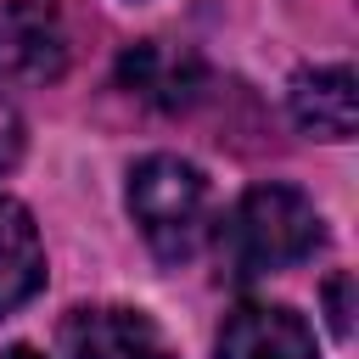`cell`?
<instances>
[{
    "label": "cell",
    "instance_id": "ba28073f",
    "mask_svg": "<svg viewBox=\"0 0 359 359\" xmlns=\"http://www.w3.org/2000/svg\"><path fill=\"white\" fill-rule=\"evenodd\" d=\"M45 286V247L22 202L0 196V314L22 309Z\"/></svg>",
    "mask_w": 359,
    "mask_h": 359
},
{
    "label": "cell",
    "instance_id": "277c9868",
    "mask_svg": "<svg viewBox=\"0 0 359 359\" xmlns=\"http://www.w3.org/2000/svg\"><path fill=\"white\" fill-rule=\"evenodd\" d=\"M67 359H180L140 309H73L62 320Z\"/></svg>",
    "mask_w": 359,
    "mask_h": 359
},
{
    "label": "cell",
    "instance_id": "7a4b0ae2",
    "mask_svg": "<svg viewBox=\"0 0 359 359\" xmlns=\"http://www.w3.org/2000/svg\"><path fill=\"white\" fill-rule=\"evenodd\" d=\"M129 213L163 264H180L208 236V180L185 157H140L129 174Z\"/></svg>",
    "mask_w": 359,
    "mask_h": 359
},
{
    "label": "cell",
    "instance_id": "3957f363",
    "mask_svg": "<svg viewBox=\"0 0 359 359\" xmlns=\"http://www.w3.org/2000/svg\"><path fill=\"white\" fill-rule=\"evenodd\" d=\"M67 67V28L50 0L0 6V84H50Z\"/></svg>",
    "mask_w": 359,
    "mask_h": 359
},
{
    "label": "cell",
    "instance_id": "52a82bcc",
    "mask_svg": "<svg viewBox=\"0 0 359 359\" xmlns=\"http://www.w3.org/2000/svg\"><path fill=\"white\" fill-rule=\"evenodd\" d=\"M292 118L303 135L314 140H353L359 129V90H353V73L342 62L331 67H303L292 79Z\"/></svg>",
    "mask_w": 359,
    "mask_h": 359
},
{
    "label": "cell",
    "instance_id": "6da1fadb",
    "mask_svg": "<svg viewBox=\"0 0 359 359\" xmlns=\"http://www.w3.org/2000/svg\"><path fill=\"white\" fill-rule=\"evenodd\" d=\"M325 241V219L297 185H252L219 224V252L236 280L303 264Z\"/></svg>",
    "mask_w": 359,
    "mask_h": 359
},
{
    "label": "cell",
    "instance_id": "8fae6325",
    "mask_svg": "<svg viewBox=\"0 0 359 359\" xmlns=\"http://www.w3.org/2000/svg\"><path fill=\"white\" fill-rule=\"evenodd\" d=\"M6 359H45V353H39V348H11Z\"/></svg>",
    "mask_w": 359,
    "mask_h": 359
},
{
    "label": "cell",
    "instance_id": "30bf717a",
    "mask_svg": "<svg viewBox=\"0 0 359 359\" xmlns=\"http://www.w3.org/2000/svg\"><path fill=\"white\" fill-rule=\"evenodd\" d=\"M17 157H22V118H17V107L0 95V174H6Z\"/></svg>",
    "mask_w": 359,
    "mask_h": 359
},
{
    "label": "cell",
    "instance_id": "9c48e42d",
    "mask_svg": "<svg viewBox=\"0 0 359 359\" xmlns=\"http://www.w3.org/2000/svg\"><path fill=\"white\" fill-rule=\"evenodd\" d=\"M325 314H331V331L337 337L353 331V275H331L325 280Z\"/></svg>",
    "mask_w": 359,
    "mask_h": 359
},
{
    "label": "cell",
    "instance_id": "8992f818",
    "mask_svg": "<svg viewBox=\"0 0 359 359\" xmlns=\"http://www.w3.org/2000/svg\"><path fill=\"white\" fill-rule=\"evenodd\" d=\"M118 84H123L129 95H140L146 107L180 112V107H191V101L202 95V62L185 56V50H168V45L146 39V45H135V50H123Z\"/></svg>",
    "mask_w": 359,
    "mask_h": 359
},
{
    "label": "cell",
    "instance_id": "5b68a950",
    "mask_svg": "<svg viewBox=\"0 0 359 359\" xmlns=\"http://www.w3.org/2000/svg\"><path fill=\"white\" fill-rule=\"evenodd\" d=\"M219 359H320V353H314V331L303 325V314L275 309V303H247L224 320Z\"/></svg>",
    "mask_w": 359,
    "mask_h": 359
}]
</instances>
